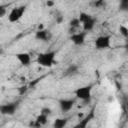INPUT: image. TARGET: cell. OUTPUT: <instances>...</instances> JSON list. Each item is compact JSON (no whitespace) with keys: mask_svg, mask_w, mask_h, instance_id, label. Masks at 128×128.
I'll list each match as a JSON object with an SVG mask.
<instances>
[{"mask_svg":"<svg viewBox=\"0 0 128 128\" xmlns=\"http://www.w3.org/2000/svg\"><path fill=\"white\" fill-rule=\"evenodd\" d=\"M46 5H47L48 7H52V6H54V1H52V0H47V1H46Z\"/></svg>","mask_w":128,"mask_h":128,"instance_id":"cell-25","label":"cell"},{"mask_svg":"<svg viewBox=\"0 0 128 128\" xmlns=\"http://www.w3.org/2000/svg\"><path fill=\"white\" fill-rule=\"evenodd\" d=\"M75 72H77V66H71L67 71H66V75H72Z\"/></svg>","mask_w":128,"mask_h":128,"instance_id":"cell-18","label":"cell"},{"mask_svg":"<svg viewBox=\"0 0 128 128\" xmlns=\"http://www.w3.org/2000/svg\"><path fill=\"white\" fill-rule=\"evenodd\" d=\"M95 19L93 18V17H90L88 20H86L85 22H83L82 23V27H83V30L84 31H91L93 28H94V26H95Z\"/></svg>","mask_w":128,"mask_h":128,"instance_id":"cell-11","label":"cell"},{"mask_svg":"<svg viewBox=\"0 0 128 128\" xmlns=\"http://www.w3.org/2000/svg\"><path fill=\"white\" fill-rule=\"evenodd\" d=\"M91 92H92V85H87L77 88L75 90V96L83 101H88L91 97Z\"/></svg>","mask_w":128,"mask_h":128,"instance_id":"cell-2","label":"cell"},{"mask_svg":"<svg viewBox=\"0 0 128 128\" xmlns=\"http://www.w3.org/2000/svg\"><path fill=\"white\" fill-rule=\"evenodd\" d=\"M77 32V28H74V27H70L69 28V33L72 35V34H74V33H76Z\"/></svg>","mask_w":128,"mask_h":128,"instance_id":"cell-26","label":"cell"},{"mask_svg":"<svg viewBox=\"0 0 128 128\" xmlns=\"http://www.w3.org/2000/svg\"><path fill=\"white\" fill-rule=\"evenodd\" d=\"M85 37H86V31L83 32H76L70 36V40L75 44V45H83L85 42Z\"/></svg>","mask_w":128,"mask_h":128,"instance_id":"cell-6","label":"cell"},{"mask_svg":"<svg viewBox=\"0 0 128 128\" xmlns=\"http://www.w3.org/2000/svg\"><path fill=\"white\" fill-rule=\"evenodd\" d=\"M47 116H48V115H45V114L40 113V114L36 117V120H37L41 125H45V124L47 123Z\"/></svg>","mask_w":128,"mask_h":128,"instance_id":"cell-13","label":"cell"},{"mask_svg":"<svg viewBox=\"0 0 128 128\" xmlns=\"http://www.w3.org/2000/svg\"><path fill=\"white\" fill-rule=\"evenodd\" d=\"M68 123V119L67 118H57L54 123H53V127L55 128H63L64 126H66Z\"/></svg>","mask_w":128,"mask_h":128,"instance_id":"cell-12","label":"cell"},{"mask_svg":"<svg viewBox=\"0 0 128 128\" xmlns=\"http://www.w3.org/2000/svg\"><path fill=\"white\" fill-rule=\"evenodd\" d=\"M16 58L17 60L24 66H28L31 62V56L26 53V52H21V53H17L16 54Z\"/></svg>","mask_w":128,"mask_h":128,"instance_id":"cell-9","label":"cell"},{"mask_svg":"<svg viewBox=\"0 0 128 128\" xmlns=\"http://www.w3.org/2000/svg\"><path fill=\"white\" fill-rule=\"evenodd\" d=\"M123 109H124V111L128 114V100L123 103Z\"/></svg>","mask_w":128,"mask_h":128,"instance_id":"cell-23","label":"cell"},{"mask_svg":"<svg viewBox=\"0 0 128 128\" xmlns=\"http://www.w3.org/2000/svg\"><path fill=\"white\" fill-rule=\"evenodd\" d=\"M93 119H94V109H92V110L88 113V115H87L86 117H84L83 119H80V120H79V123L76 125V127L85 128V127L87 126V124H88L91 120H93Z\"/></svg>","mask_w":128,"mask_h":128,"instance_id":"cell-10","label":"cell"},{"mask_svg":"<svg viewBox=\"0 0 128 128\" xmlns=\"http://www.w3.org/2000/svg\"><path fill=\"white\" fill-rule=\"evenodd\" d=\"M63 20H64V18H63L62 16H58V17H56V23H57V24H61V23L63 22Z\"/></svg>","mask_w":128,"mask_h":128,"instance_id":"cell-24","label":"cell"},{"mask_svg":"<svg viewBox=\"0 0 128 128\" xmlns=\"http://www.w3.org/2000/svg\"><path fill=\"white\" fill-rule=\"evenodd\" d=\"M120 3H128V0H120Z\"/></svg>","mask_w":128,"mask_h":128,"instance_id":"cell-28","label":"cell"},{"mask_svg":"<svg viewBox=\"0 0 128 128\" xmlns=\"http://www.w3.org/2000/svg\"><path fill=\"white\" fill-rule=\"evenodd\" d=\"M5 13H6V10H5V8H4L3 6H1V7H0V17H4Z\"/></svg>","mask_w":128,"mask_h":128,"instance_id":"cell-22","label":"cell"},{"mask_svg":"<svg viewBox=\"0 0 128 128\" xmlns=\"http://www.w3.org/2000/svg\"><path fill=\"white\" fill-rule=\"evenodd\" d=\"M44 29V26H43V24H40V25H38V30H43Z\"/></svg>","mask_w":128,"mask_h":128,"instance_id":"cell-27","label":"cell"},{"mask_svg":"<svg viewBox=\"0 0 128 128\" xmlns=\"http://www.w3.org/2000/svg\"><path fill=\"white\" fill-rule=\"evenodd\" d=\"M18 107V102H12L3 104L0 106V112L2 115H13L16 112V109Z\"/></svg>","mask_w":128,"mask_h":128,"instance_id":"cell-5","label":"cell"},{"mask_svg":"<svg viewBox=\"0 0 128 128\" xmlns=\"http://www.w3.org/2000/svg\"><path fill=\"white\" fill-rule=\"evenodd\" d=\"M119 8L121 11H128V3H120Z\"/></svg>","mask_w":128,"mask_h":128,"instance_id":"cell-21","label":"cell"},{"mask_svg":"<svg viewBox=\"0 0 128 128\" xmlns=\"http://www.w3.org/2000/svg\"><path fill=\"white\" fill-rule=\"evenodd\" d=\"M91 16L89 15V14H87V13H85V12H80V14H79V20H80V22L81 23H83V22H85L86 20H88L89 18H90Z\"/></svg>","mask_w":128,"mask_h":128,"instance_id":"cell-16","label":"cell"},{"mask_svg":"<svg viewBox=\"0 0 128 128\" xmlns=\"http://www.w3.org/2000/svg\"><path fill=\"white\" fill-rule=\"evenodd\" d=\"M126 48L128 49V40H127V43H126Z\"/></svg>","mask_w":128,"mask_h":128,"instance_id":"cell-29","label":"cell"},{"mask_svg":"<svg viewBox=\"0 0 128 128\" xmlns=\"http://www.w3.org/2000/svg\"><path fill=\"white\" fill-rule=\"evenodd\" d=\"M74 103L75 102L72 99H61L59 101V106L62 112H68L73 108Z\"/></svg>","mask_w":128,"mask_h":128,"instance_id":"cell-7","label":"cell"},{"mask_svg":"<svg viewBox=\"0 0 128 128\" xmlns=\"http://www.w3.org/2000/svg\"><path fill=\"white\" fill-rule=\"evenodd\" d=\"M119 32H120V34H121L123 37L128 38V28H127L126 26L120 25V26H119Z\"/></svg>","mask_w":128,"mask_h":128,"instance_id":"cell-15","label":"cell"},{"mask_svg":"<svg viewBox=\"0 0 128 128\" xmlns=\"http://www.w3.org/2000/svg\"><path fill=\"white\" fill-rule=\"evenodd\" d=\"M51 32L49 30H46V29H43V30H37L36 33H35V37L36 39L38 40H41V41H49L51 39Z\"/></svg>","mask_w":128,"mask_h":128,"instance_id":"cell-8","label":"cell"},{"mask_svg":"<svg viewBox=\"0 0 128 128\" xmlns=\"http://www.w3.org/2000/svg\"><path fill=\"white\" fill-rule=\"evenodd\" d=\"M110 41H111V36L110 35H103L99 36L95 40V47L97 49H108L110 48Z\"/></svg>","mask_w":128,"mask_h":128,"instance_id":"cell-4","label":"cell"},{"mask_svg":"<svg viewBox=\"0 0 128 128\" xmlns=\"http://www.w3.org/2000/svg\"><path fill=\"white\" fill-rule=\"evenodd\" d=\"M40 113L45 114V115H49V114H51V109L50 108H47V107H44V108L41 109V112Z\"/></svg>","mask_w":128,"mask_h":128,"instance_id":"cell-20","label":"cell"},{"mask_svg":"<svg viewBox=\"0 0 128 128\" xmlns=\"http://www.w3.org/2000/svg\"><path fill=\"white\" fill-rule=\"evenodd\" d=\"M95 7H97V8H102V7H104L105 6V0H97V1H95Z\"/></svg>","mask_w":128,"mask_h":128,"instance_id":"cell-19","label":"cell"},{"mask_svg":"<svg viewBox=\"0 0 128 128\" xmlns=\"http://www.w3.org/2000/svg\"><path fill=\"white\" fill-rule=\"evenodd\" d=\"M28 89H29V85H22L21 87L18 88V93H19V95H24V94L27 92Z\"/></svg>","mask_w":128,"mask_h":128,"instance_id":"cell-17","label":"cell"},{"mask_svg":"<svg viewBox=\"0 0 128 128\" xmlns=\"http://www.w3.org/2000/svg\"><path fill=\"white\" fill-rule=\"evenodd\" d=\"M25 12V6H20L17 8H12L9 15H8V21L10 23H15L21 19Z\"/></svg>","mask_w":128,"mask_h":128,"instance_id":"cell-3","label":"cell"},{"mask_svg":"<svg viewBox=\"0 0 128 128\" xmlns=\"http://www.w3.org/2000/svg\"><path fill=\"white\" fill-rule=\"evenodd\" d=\"M80 20H79V18H73L72 20H70V22H69V26L70 27H74V28H79L80 27Z\"/></svg>","mask_w":128,"mask_h":128,"instance_id":"cell-14","label":"cell"},{"mask_svg":"<svg viewBox=\"0 0 128 128\" xmlns=\"http://www.w3.org/2000/svg\"><path fill=\"white\" fill-rule=\"evenodd\" d=\"M55 55H56L55 51H49V52H45V53H40L37 56L36 62L40 66H43V67H51L52 65L57 63L55 61Z\"/></svg>","mask_w":128,"mask_h":128,"instance_id":"cell-1","label":"cell"}]
</instances>
